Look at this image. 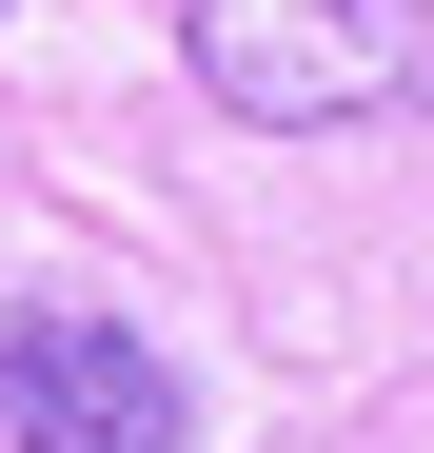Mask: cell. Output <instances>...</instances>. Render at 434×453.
I'll return each instance as SVG.
<instances>
[{"label": "cell", "instance_id": "cell-1", "mask_svg": "<svg viewBox=\"0 0 434 453\" xmlns=\"http://www.w3.org/2000/svg\"><path fill=\"white\" fill-rule=\"evenodd\" d=\"M178 59L257 138H355L434 99V0H178Z\"/></svg>", "mask_w": 434, "mask_h": 453}, {"label": "cell", "instance_id": "cell-2", "mask_svg": "<svg viewBox=\"0 0 434 453\" xmlns=\"http://www.w3.org/2000/svg\"><path fill=\"white\" fill-rule=\"evenodd\" d=\"M0 453H198V395L138 355V316L20 296L0 316Z\"/></svg>", "mask_w": 434, "mask_h": 453}]
</instances>
